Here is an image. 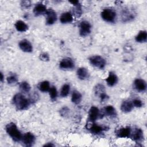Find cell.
Returning <instances> with one entry per match:
<instances>
[{"instance_id": "1", "label": "cell", "mask_w": 147, "mask_h": 147, "mask_svg": "<svg viewBox=\"0 0 147 147\" xmlns=\"http://www.w3.org/2000/svg\"><path fill=\"white\" fill-rule=\"evenodd\" d=\"M31 102L30 99L25 98L22 94L18 93L13 98V103L16 109L19 110H25L28 108Z\"/></svg>"}, {"instance_id": "2", "label": "cell", "mask_w": 147, "mask_h": 147, "mask_svg": "<svg viewBox=\"0 0 147 147\" xmlns=\"http://www.w3.org/2000/svg\"><path fill=\"white\" fill-rule=\"evenodd\" d=\"M6 131L9 136L16 142H19L22 138L21 132L18 129L15 123L10 122L6 126Z\"/></svg>"}, {"instance_id": "3", "label": "cell", "mask_w": 147, "mask_h": 147, "mask_svg": "<svg viewBox=\"0 0 147 147\" xmlns=\"http://www.w3.org/2000/svg\"><path fill=\"white\" fill-rule=\"evenodd\" d=\"M102 19L109 22H113L116 18V13L111 9H105L101 13Z\"/></svg>"}, {"instance_id": "4", "label": "cell", "mask_w": 147, "mask_h": 147, "mask_svg": "<svg viewBox=\"0 0 147 147\" xmlns=\"http://www.w3.org/2000/svg\"><path fill=\"white\" fill-rule=\"evenodd\" d=\"M89 60L91 65L99 69H103L106 63L105 60L102 57L98 55L91 56L90 57Z\"/></svg>"}, {"instance_id": "5", "label": "cell", "mask_w": 147, "mask_h": 147, "mask_svg": "<svg viewBox=\"0 0 147 147\" xmlns=\"http://www.w3.org/2000/svg\"><path fill=\"white\" fill-rule=\"evenodd\" d=\"M79 28V34L82 37L87 36L91 33V26L90 24L87 21H83L81 22Z\"/></svg>"}, {"instance_id": "6", "label": "cell", "mask_w": 147, "mask_h": 147, "mask_svg": "<svg viewBox=\"0 0 147 147\" xmlns=\"http://www.w3.org/2000/svg\"><path fill=\"white\" fill-rule=\"evenodd\" d=\"M22 141L25 146H32L34 143L35 137L32 133L28 132L22 136Z\"/></svg>"}, {"instance_id": "7", "label": "cell", "mask_w": 147, "mask_h": 147, "mask_svg": "<svg viewBox=\"0 0 147 147\" xmlns=\"http://www.w3.org/2000/svg\"><path fill=\"white\" fill-rule=\"evenodd\" d=\"M47 20L46 22L48 25L53 24L57 20V16L56 12L52 9L47 10L46 12Z\"/></svg>"}, {"instance_id": "8", "label": "cell", "mask_w": 147, "mask_h": 147, "mask_svg": "<svg viewBox=\"0 0 147 147\" xmlns=\"http://www.w3.org/2000/svg\"><path fill=\"white\" fill-rule=\"evenodd\" d=\"M19 47L25 52H32L33 47L31 43L27 40H22L19 42Z\"/></svg>"}, {"instance_id": "9", "label": "cell", "mask_w": 147, "mask_h": 147, "mask_svg": "<svg viewBox=\"0 0 147 147\" xmlns=\"http://www.w3.org/2000/svg\"><path fill=\"white\" fill-rule=\"evenodd\" d=\"M59 66L62 69H72L74 68L75 64L71 59L65 58L60 62Z\"/></svg>"}, {"instance_id": "10", "label": "cell", "mask_w": 147, "mask_h": 147, "mask_svg": "<svg viewBox=\"0 0 147 147\" xmlns=\"http://www.w3.org/2000/svg\"><path fill=\"white\" fill-rule=\"evenodd\" d=\"M131 133V128L130 127H121L118 129L116 133L117 136L119 138H128L130 137Z\"/></svg>"}, {"instance_id": "11", "label": "cell", "mask_w": 147, "mask_h": 147, "mask_svg": "<svg viewBox=\"0 0 147 147\" xmlns=\"http://www.w3.org/2000/svg\"><path fill=\"white\" fill-rule=\"evenodd\" d=\"M135 88L140 92L145 91L146 89V84L144 80L141 79H137L134 82Z\"/></svg>"}, {"instance_id": "12", "label": "cell", "mask_w": 147, "mask_h": 147, "mask_svg": "<svg viewBox=\"0 0 147 147\" xmlns=\"http://www.w3.org/2000/svg\"><path fill=\"white\" fill-rule=\"evenodd\" d=\"M133 140L139 142L141 141L144 138V134H143V131L139 128H136L133 131V133L131 134L130 133V136Z\"/></svg>"}, {"instance_id": "13", "label": "cell", "mask_w": 147, "mask_h": 147, "mask_svg": "<svg viewBox=\"0 0 147 147\" xmlns=\"http://www.w3.org/2000/svg\"><path fill=\"white\" fill-rule=\"evenodd\" d=\"M47 10L46 6L42 3H38L35 5L33 9V13L35 16H38L44 13H46Z\"/></svg>"}, {"instance_id": "14", "label": "cell", "mask_w": 147, "mask_h": 147, "mask_svg": "<svg viewBox=\"0 0 147 147\" xmlns=\"http://www.w3.org/2000/svg\"><path fill=\"white\" fill-rule=\"evenodd\" d=\"M99 114V111L98 107L95 106H92L88 112V118L91 122H94L98 118Z\"/></svg>"}, {"instance_id": "15", "label": "cell", "mask_w": 147, "mask_h": 147, "mask_svg": "<svg viewBox=\"0 0 147 147\" xmlns=\"http://www.w3.org/2000/svg\"><path fill=\"white\" fill-rule=\"evenodd\" d=\"M134 106L133 105V103L129 100H125L122 102L121 106V110L122 112L127 113L129 112H130L132 109H133Z\"/></svg>"}, {"instance_id": "16", "label": "cell", "mask_w": 147, "mask_h": 147, "mask_svg": "<svg viewBox=\"0 0 147 147\" xmlns=\"http://www.w3.org/2000/svg\"><path fill=\"white\" fill-rule=\"evenodd\" d=\"M106 81L108 86H111V87L114 86V85L116 84V83L118 82V78L115 74H114L112 72H109V76L106 78Z\"/></svg>"}, {"instance_id": "17", "label": "cell", "mask_w": 147, "mask_h": 147, "mask_svg": "<svg viewBox=\"0 0 147 147\" xmlns=\"http://www.w3.org/2000/svg\"><path fill=\"white\" fill-rule=\"evenodd\" d=\"M60 20L62 24L70 23L73 21V17L69 12H65L61 14Z\"/></svg>"}, {"instance_id": "18", "label": "cell", "mask_w": 147, "mask_h": 147, "mask_svg": "<svg viewBox=\"0 0 147 147\" xmlns=\"http://www.w3.org/2000/svg\"><path fill=\"white\" fill-rule=\"evenodd\" d=\"M15 27L17 31L21 32H24L28 29V26L21 20H18L16 22Z\"/></svg>"}, {"instance_id": "19", "label": "cell", "mask_w": 147, "mask_h": 147, "mask_svg": "<svg viewBox=\"0 0 147 147\" xmlns=\"http://www.w3.org/2000/svg\"><path fill=\"white\" fill-rule=\"evenodd\" d=\"M76 75L79 79L84 80L88 76V72L86 68L80 67L77 70Z\"/></svg>"}, {"instance_id": "20", "label": "cell", "mask_w": 147, "mask_h": 147, "mask_svg": "<svg viewBox=\"0 0 147 147\" xmlns=\"http://www.w3.org/2000/svg\"><path fill=\"white\" fill-rule=\"evenodd\" d=\"M89 130L91 131V133L94 134H99L101 133H102L105 129L102 126L94 123L90 126Z\"/></svg>"}, {"instance_id": "21", "label": "cell", "mask_w": 147, "mask_h": 147, "mask_svg": "<svg viewBox=\"0 0 147 147\" xmlns=\"http://www.w3.org/2000/svg\"><path fill=\"white\" fill-rule=\"evenodd\" d=\"M103 112L105 114L110 117H115L117 115L115 109L113 106H111V105L105 107L104 108Z\"/></svg>"}, {"instance_id": "22", "label": "cell", "mask_w": 147, "mask_h": 147, "mask_svg": "<svg viewBox=\"0 0 147 147\" xmlns=\"http://www.w3.org/2000/svg\"><path fill=\"white\" fill-rule=\"evenodd\" d=\"M147 33L145 30H142L136 36V41L138 42H145L146 41Z\"/></svg>"}, {"instance_id": "23", "label": "cell", "mask_w": 147, "mask_h": 147, "mask_svg": "<svg viewBox=\"0 0 147 147\" xmlns=\"http://www.w3.org/2000/svg\"><path fill=\"white\" fill-rule=\"evenodd\" d=\"M82 96L79 91H73L72 96H71V100L73 103H74L76 105L80 103V102L82 100Z\"/></svg>"}, {"instance_id": "24", "label": "cell", "mask_w": 147, "mask_h": 147, "mask_svg": "<svg viewBox=\"0 0 147 147\" xmlns=\"http://www.w3.org/2000/svg\"><path fill=\"white\" fill-rule=\"evenodd\" d=\"M39 90L42 92H47L50 89L49 83L48 81H43L41 82L38 85Z\"/></svg>"}, {"instance_id": "25", "label": "cell", "mask_w": 147, "mask_h": 147, "mask_svg": "<svg viewBox=\"0 0 147 147\" xmlns=\"http://www.w3.org/2000/svg\"><path fill=\"white\" fill-rule=\"evenodd\" d=\"M20 88L21 91L24 93H28L30 90V86L26 82H22L20 84Z\"/></svg>"}, {"instance_id": "26", "label": "cell", "mask_w": 147, "mask_h": 147, "mask_svg": "<svg viewBox=\"0 0 147 147\" xmlns=\"http://www.w3.org/2000/svg\"><path fill=\"white\" fill-rule=\"evenodd\" d=\"M70 91V87L69 85L68 84H65L63 86L61 91H60V95L62 97L67 96Z\"/></svg>"}, {"instance_id": "27", "label": "cell", "mask_w": 147, "mask_h": 147, "mask_svg": "<svg viewBox=\"0 0 147 147\" xmlns=\"http://www.w3.org/2000/svg\"><path fill=\"white\" fill-rule=\"evenodd\" d=\"M49 93L52 100H54L56 99L57 95V92L55 87L52 86V87H51L49 90Z\"/></svg>"}, {"instance_id": "28", "label": "cell", "mask_w": 147, "mask_h": 147, "mask_svg": "<svg viewBox=\"0 0 147 147\" xmlns=\"http://www.w3.org/2000/svg\"><path fill=\"white\" fill-rule=\"evenodd\" d=\"M75 7L74 9V10H73L74 14L76 17H79L82 15V13L81 6L80 4L75 5Z\"/></svg>"}, {"instance_id": "29", "label": "cell", "mask_w": 147, "mask_h": 147, "mask_svg": "<svg viewBox=\"0 0 147 147\" xmlns=\"http://www.w3.org/2000/svg\"><path fill=\"white\" fill-rule=\"evenodd\" d=\"M18 80L15 75H10L7 78V82L9 84H15L17 83Z\"/></svg>"}, {"instance_id": "30", "label": "cell", "mask_w": 147, "mask_h": 147, "mask_svg": "<svg viewBox=\"0 0 147 147\" xmlns=\"http://www.w3.org/2000/svg\"><path fill=\"white\" fill-rule=\"evenodd\" d=\"M132 103H133L134 107H141L142 106V105H143L142 101L138 99H134L133 100Z\"/></svg>"}, {"instance_id": "31", "label": "cell", "mask_w": 147, "mask_h": 147, "mask_svg": "<svg viewBox=\"0 0 147 147\" xmlns=\"http://www.w3.org/2000/svg\"><path fill=\"white\" fill-rule=\"evenodd\" d=\"M40 59H41V60L46 61H48L49 60V56H48V55L47 53H42V54H41L40 55Z\"/></svg>"}, {"instance_id": "32", "label": "cell", "mask_w": 147, "mask_h": 147, "mask_svg": "<svg viewBox=\"0 0 147 147\" xmlns=\"http://www.w3.org/2000/svg\"><path fill=\"white\" fill-rule=\"evenodd\" d=\"M69 109L67 107H63L60 111V113L61 114V115H63V116H65L68 114V112H69Z\"/></svg>"}, {"instance_id": "33", "label": "cell", "mask_w": 147, "mask_h": 147, "mask_svg": "<svg viewBox=\"0 0 147 147\" xmlns=\"http://www.w3.org/2000/svg\"><path fill=\"white\" fill-rule=\"evenodd\" d=\"M99 98H100V101H102V102L105 101V100H106L107 99H108V98H109L108 95H107L106 93H105L104 92H102V93H101V94H100L99 95Z\"/></svg>"}, {"instance_id": "34", "label": "cell", "mask_w": 147, "mask_h": 147, "mask_svg": "<svg viewBox=\"0 0 147 147\" xmlns=\"http://www.w3.org/2000/svg\"><path fill=\"white\" fill-rule=\"evenodd\" d=\"M22 6L23 7H29L30 5V1H22V3H21Z\"/></svg>"}, {"instance_id": "35", "label": "cell", "mask_w": 147, "mask_h": 147, "mask_svg": "<svg viewBox=\"0 0 147 147\" xmlns=\"http://www.w3.org/2000/svg\"><path fill=\"white\" fill-rule=\"evenodd\" d=\"M69 2H70L71 3H72V5H74V6L79 4V2L78 1H70Z\"/></svg>"}, {"instance_id": "36", "label": "cell", "mask_w": 147, "mask_h": 147, "mask_svg": "<svg viewBox=\"0 0 147 147\" xmlns=\"http://www.w3.org/2000/svg\"><path fill=\"white\" fill-rule=\"evenodd\" d=\"M54 146V145L51 144V143H49V144H46L44 145V146Z\"/></svg>"}, {"instance_id": "37", "label": "cell", "mask_w": 147, "mask_h": 147, "mask_svg": "<svg viewBox=\"0 0 147 147\" xmlns=\"http://www.w3.org/2000/svg\"><path fill=\"white\" fill-rule=\"evenodd\" d=\"M3 76L2 73L1 72V81L2 82V81H3Z\"/></svg>"}]
</instances>
